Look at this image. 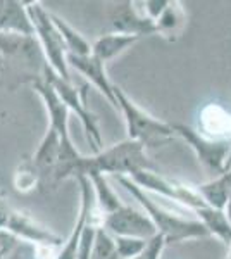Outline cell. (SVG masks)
I'll return each instance as SVG.
<instances>
[{
  "label": "cell",
  "mask_w": 231,
  "mask_h": 259,
  "mask_svg": "<svg viewBox=\"0 0 231 259\" xmlns=\"http://www.w3.org/2000/svg\"><path fill=\"white\" fill-rule=\"evenodd\" d=\"M116 249L119 254V259H133L138 254H142L149 245V240L145 239H133V237H114Z\"/></svg>",
  "instance_id": "21"
},
{
  "label": "cell",
  "mask_w": 231,
  "mask_h": 259,
  "mask_svg": "<svg viewBox=\"0 0 231 259\" xmlns=\"http://www.w3.org/2000/svg\"><path fill=\"white\" fill-rule=\"evenodd\" d=\"M200 133L212 140H231V116L221 106L211 104L200 112Z\"/></svg>",
  "instance_id": "13"
},
{
  "label": "cell",
  "mask_w": 231,
  "mask_h": 259,
  "mask_svg": "<svg viewBox=\"0 0 231 259\" xmlns=\"http://www.w3.org/2000/svg\"><path fill=\"white\" fill-rule=\"evenodd\" d=\"M116 178L138 200L142 209L150 216V220L154 221L155 228H157V233L164 237L166 244H179L183 240L209 237L207 228L197 218H184V216H179L171 209H167V207H164L162 204L155 202V200H152L147 195L145 190H142L128 177H116Z\"/></svg>",
  "instance_id": "2"
},
{
  "label": "cell",
  "mask_w": 231,
  "mask_h": 259,
  "mask_svg": "<svg viewBox=\"0 0 231 259\" xmlns=\"http://www.w3.org/2000/svg\"><path fill=\"white\" fill-rule=\"evenodd\" d=\"M184 21H187V16H184L181 4L169 0V6L155 21V30H157L159 35L166 36L167 40H176L181 35Z\"/></svg>",
  "instance_id": "17"
},
{
  "label": "cell",
  "mask_w": 231,
  "mask_h": 259,
  "mask_svg": "<svg viewBox=\"0 0 231 259\" xmlns=\"http://www.w3.org/2000/svg\"><path fill=\"white\" fill-rule=\"evenodd\" d=\"M62 152H64V149H62L61 137L57 135L56 130L49 126L47 133H45L38 149H36L35 156H33V162H35L36 169L40 173H50L54 177L56 169L61 164Z\"/></svg>",
  "instance_id": "11"
},
{
  "label": "cell",
  "mask_w": 231,
  "mask_h": 259,
  "mask_svg": "<svg viewBox=\"0 0 231 259\" xmlns=\"http://www.w3.org/2000/svg\"><path fill=\"white\" fill-rule=\"evenodd\" d=\"M47 80L54 85V89L57 90L59 97L68 106V109L76 112L78 118L81 119L83 130H85V133H86V140L90 142L91 149H94V154L100 152V150L104 149L102 137H100L99 123H97L95 114H91V112L86 109V87H83L81 90H76L71 85V81L61 80L56 73H50Z\"/></svg>",
  "instance_id": "6"
},
{
  "label": "cell",
  "mask_w": 231,
  "mask_h": 259,
  "mask_svg": "<svg viewBox=\"0 0 231 259\" xmlns=\"http://www.w3.org/2000/svg\"><path fill=\"white\" fill-rule=\"evenodd\" d=\"M88 180H90L91 185H94L97 204H99L100 209L106 212V214H111V212H114L119 209V207L124 206V204L119 200V197L116 195V192L112 190V187L107 183V180L104 175H99V173L90 175Z\"/></svg>",
  "instance_id": "19"
},
{
  "label": "cell",
  "mask_w": 231,
  "mask_h": 259,
  "mask_svg": "<svg viewBox=\"0 0 231 259\" xmlns=\"http://www.w3.org/2000/svg\"><path fill=\"white\" fill-rule=\"evenodd\" d=\"M166 240H164L162 235H155L154 239L149 240V245L145 247V250L142 254H138L136 257L133 259H161L162 256V250L166 249Z\"/></svg>",
  "instance_id": "22"
},
{
  "label": "cell",
  "mask_w": 231,
  "mask_h": 259,
  "mask_svg": "<svg viewBox=\"0 0 231 259\" xmlns=\"http://www.w3.org/2000/svg\"><path fill=\"white\" fill-rule=\"evenodd\" d=\"M140 40V36L135 35H124V33H109L100 38L95 40V44H91V54L100 59L102 62H109L114 57L121 56L126 52L133 44Z\"/></svg>",
  "instance_id": "15"
},
{
  "label": "cell",
  "mask_w": 231,
  "mask_h": 259,
  "mask_svg": "<svg viewBox=\"0 0 231 259\" xmlns=\"http://www.w3.org/2000/svg\"><path fill=\"white\" fill-rule=\"evenodd\" d=\"M68 66L76 69L79 74H83L100 94L106 95V99L117 109L114 83H111V80L107 78L106 62L97 59L94 54H90V56H74V54H68Z\"/></svg>",
  "instance_id": "10"
},
{
  "label": "cell",
  "mask_w": 231,
  "mask_h": 259,
  "mask_svg": "<svg viewBox=\"0 0 231 259\" xmlns=\"http://www.w3.org/2000/svg\"><path fill=\"white\" fill-rule=\"evenodd\" d=\"M90 259H119L114 237H112L106 228L97 227L95 240H94L91 252H90Z\"/></svg>",
  "instance_id": "20"
},
{
  "label": "cell",
  "mask_w": 231,
  "mask_h": 259,
  "mask_svg": "<svg viewBox=\"0 0 231 259\" xmlns=\"http://www.w3.org/2000/svg\"><path fill=\"white\" fill-rule=\"evenodd\" d=\"M195 190L199 192V195L207 206L224 211L231 197V168L209 180V182L197 185Z\"/></svg>",
  "instance_id": "14"
},
{
  "label": "cell",
  "mask_w": 231,
  "mask_h": 259,
  "mask_svg": "<svg viewBox=\"0 0 231 259\" xmlns=\"http://www.w3.org/2000/svg\"><path fill=\"white\" fill-rule=\"evenodd\" d=\"M226 259H231V247L228 249V254H226Z\"/></svg>",
  "instance_id": "23"
},
{
  "label": "cell",
  "mask_w": 231,
  "mask_h": 259,
  "mask_svg": "<svg viewBox=\"0 0 231 259\" xmlns=\"http://www.w3.org/2000/svg\"><path fill=\"white\" fill-rule=\"evenodd\" d=\"M50 16H52L54 24H56L59 35H61L62 41H64L68 54H74V56H90L91 45L88 44L85 36H83L79 31L74 30L69 23H66L61 16L54 14V12H50Z\"/></svg>",
  "instance_id": "18"
},
{
  "label": "cell",
  "mask_w": 231,
  "mask_h": 259,
  "mask_svg": "<svg viewBox=\"0 0 231 259\" xmlns=\"http://www.w3.org/2000/svg\"><path fill=\"white\" fill-rule=\"evenodd\" d=\"M176 137H181L197 154L199 161L207 169L214 171V175H221L229 169V157H231V140H212L205 135L193 130L187 124L173 123Z\"/></svg>",
  "instance_id": "5"
},
{
  "label": "cell",
  "mask_w": 231,
  "mask_h": 259,
  "mask_svg": "<svg viewBox=\"0 0 231 259\" xmlns=\"http://www.w3.org/2000/svg\"><path fill=\"white\" fill-rule=\"evenodd\" d=\"M102 228H106L112 237H133V239L150 240L157 235V228L150 216L144 209H136L131 206H123L111 214L104 216Z\"/></svg>",
  "instance_id": "7"
},
{
  "label": "cell",
  "mask_w": 231,
  "mask_h": 259,
  "mask_svg": "<svg viewBox=\"0 0 231 259\" xmlns=\"http://www.w3.org/2000/svg\"><path fill=\"white\" fill-rule=\"evenodd\" d=\"M138 171H157L155 164L147 156L145 147L140 142L126 139L111 147H104L94 156H79L69 166L66 178L90 177V175H116L131 177Z\"/></svg>",
  "instance_id": "1"
},
{
  "label": "cell",
  "mask_w": 231,
  "mask_h": 259,
  "mask_svg": "<svg viewBox=\"0 0 231 259\" xmlns=\"http://www.w3.org/2000/svg\"><path fill=\"white\" fill-rule=\"evenodd\" d=\"M79 187H81V207H79V214L76 220V225H74L73 232L66 240L64 247H62L61 254L56 259H78V252H79V245H81V237L85 228L90 225L91 220V212H94V206H95V192H94V185L86 177H79L76 178Z\"/></svg>",
  "instance_id": "8"
},
{
  "label": "cell",
  "mask_w": 231,
  "mask_h": 259,
  "mask_svg": "<svg viewBox=\"0 0 231 259\" xmlns=\"http://www.w3.org/2000/svg\"><path fill=\"white\" fill-rule=\"evenodd\" d=\"M26 9L31 19L35 35L38 36L40 45L45 52V57L52 66V73H56L61 80H69V66H68V50L59 35L56 24L52 21L50 12H47L38 2L26 4Z\"/></svg>",
  "instance_id": "4"
},
{
  "label": "cell",
  "mask_w": 231,
  "mask_h": 259,
  "mask_svg": "<svg viewBox=\"0 0 231 259\" xmlns=\"http://www.w3.org/2000/svg\"><path fill=\"white\" fill-rule=\"evenodd\" d=\"M193 212H195V218L207 228L209 235L219 239L228 249L231 247V223L224 211L214 209V207L205 204V206L199 207Z\"/></svg>",
  "instance_id": "16"
},
{
  "label": "cell",
  "mask_w": 231,
  "mask_h": 259,
  "mask_svg": "<svg viewBox=\"0 0 231 259\" xmlns=\"http://www.w3.org/2000/svg\"><path fill=\"white\" fill-rule=\"evenodd\" d=\"M0 33H14L23 36L35 35L24 4L0 2Z\"/></svg>",
  "instance_id": "12"
},
{
  "label": "cell",
  "mask_w": 231,
  "mask_h": 259,
  "mask_svg": "<svg viewBox=\"0 0 231 259\" xmlns=\"http://www.w3.org/2000/svg\"><path fill=\"white\" fill-rule=\"evenodd\" d=\"M114 94L117 100V111L123 112L126 128H128V139L140 142L147 147L162 145L176 137L173 123L161 121L155 116L149 114L142 107H138L128 95L124 94L121 87L114 85Z\"/></svg>",
  "instance_id": "3"
},
{
  "label": "cell",
  "mask_w": 231,
  "mask_h": 259,
  "mask_svg": "<svg viewBox=\"0 0 231 259\" xmlns=\"http://www.w3.org/2000/svg\"><path fill=\"white\" fill-rule=\"evenodd\" d=\"M111 24L114 28V33H124V35L135 36H149L155 35V23L144 14V11L135 7V2L117 4L111 11Z\"/></svg>",
  "instance_id": "9"
}]
</instances>
